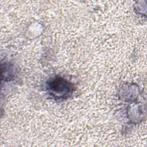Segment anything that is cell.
Here are the masks:
<instances>
[{
    "mask_svg": "<svg viewBox=\"0 0 147 147\" xmlns=\"http://www.w3.org/2000/svg\"><path fill=\"white\" fill-rule=\"evenodd\" d=\"M48 90L50 95L56 98L65 99L73 92V85L67 80L60 78H55L48 83Z\"/></svg>",
    "mask_w": 147,
    "mask_h": 147,
    "instance_id": "1",
    "label": "cell"
}]
</instances>
